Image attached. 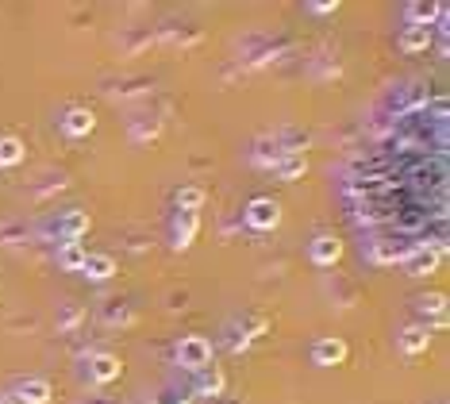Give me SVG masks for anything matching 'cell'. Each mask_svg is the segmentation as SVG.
Instances as JSON below:
<instances>
[{"label":"cell","instance_id":"1","mask_svg":"<svg viewBox=\"0 0 450 404\" xmlns=\"http://www.w3.org/2000/svg\"><path fill=\"white\" fill-rule=\"evenodd\" d=\"M177 362H181L185 370H204L212 366V343L204 339V335H185L181 343H177Z\"/></svg>","mask_w":450,"mask_h":404},{"label":"cell","instance_id":"2","mask_svg":"<svg viewBox=\"0 0 450 404\" xmlns=\"http://www.w3.org/2000/svg\"><path fill=\"white\" fill-rule=\"evenodd\" d=\"M416 246H420V239H381V243L370 246V258L378 262V266H397V262H404Z\"/></svg>","mask_w":450,"mask_h":404},{"label":"cell","instance_id":"3","mask_svg":"<svg viewBox=\"0 0 450 404\" xmlns=\"http://www.w3.org/2000/svg\"><path fill=\"white\" fill-rule=\"evenodd\" d=\"M247 224L255 231H274L281 224V204L269 201V196H258V201L247 204Z\"/></svg>","mask_w":450,"mask_h":404},{"label":"cell","instance_id":"4","mask_svg":"<svg viewBox=\"0 0 450 404\" xmlns=\"http://www.w3.org/2000/svg\"><path fill=\"white\" fill-rule=\"evenodd\" d=\"M439 258H443V251H435V246H428V243L420 239V246H416V251L404 258L408 277H428V274H435V270H439Z\"/></svg>","mask_w":450,"mask_h":404},{"label":"cell","instance_id":"5","mask_svg":"<svg viewBox=\"0 0 450 404\" xmlns=\"http://www.w3.org/2000/svg\"><path fill=\"white\" fill-rule=\"evenodd\" d=\"M312 362L316 366H339V362H347V343L339 335H327V339L312 346Z\"/></svg>","mask_w":450,"mask_h":404},{"label":"cell","instance_id":"6","mask_svg":"<svg viewBox=\"0 0 450 404\" xmlns=\"http://www.w3.org/2000/svg\"><path fill=\"white\" fill-rule=\"evenodd\" d=\"M89 374H93V381L108 385V381H116V377L124 374V366H120L116 354H93V358H89Z\"/></svg>","mask_w":450,"mask_h":404},{"label":"cell","instance_id":"7","mask_svg":"<svg viewBox=\"0 0 450 404\" xmlns=\"http://www.w3.org/2000/svg\"><path fill=\"white\" fill-rule=\"evenodd\" d=\"M308 254H312L316 266H335V262L342 258V239H335V235H320V239L312 243V251H308Z\"/></svg>","mask_w":450,"mask_h":404},{"label":"cell","instance_id":"8","mask_svg":"<svg viewBox=\"0 0 450 404\" xmlns=\"http://www.w3.org/2000/svg\"><path fill=\"white\" fill-rule=\"evenodd\" d=\"M428 346H431V327L428 324L404 327V335H400V351H404V354H423Z\"/></svg>","mask_w":450,"mask_h":404},{"label":"cell","instance_id":"9","mask_svg":"<svg viewBox=\"0 0 450 404\" xmlns=\"http://www.w3.org/2000/svg\"><path fill=\"white\" fill-rule=\"evenodd\" d=\"M15 397L23 404H46L51 400V381H43V377H27V381L15 385Z\"/></svg>","mask_w":450,"mask_h":404},{"label":"cell","instance_id":"10","mask_svg":"<svg viewBox=\"0 0 450 404\" xmlns=\"http://www.w3.org/2000/svg\"><path fill=\"white\" fill-rule=\"evenodd\" d=\"M62 127H65V135L81 139V135H89V131L96 127V115L89 108H70V112H65V120H62Z\"/></svg>","mask_w":450,"mask_h":404},{"label":"cell","instance_id":"11","mask_svg":"<svg viewBox=\"0 0 450 404\" xmlns=\"http://www.w3.org/2000/svg\"><path fill=\"white\" fill-rule=\"evenodd\" d=\"M408 15V27H431V23L439 20V4H431V0H412V4L404 8Z\"/></svg>","mask_w":450,"mask_h":404},{"label":"cell","instance_id":"12","mask_svg":"<svg viewBox=\"0 0 450 404\" xmlns=\"http://www.w3.org/2000/svg\"><path fill=\"white\" fill-rule=\"evenodd\" d=\"M89 231V212H65L62 224H58V235L62 243H81V235Z\"/></svg>","mask_w":450,"mask_h":404},{"label":"cell","instance_id":"13","mask_svg":"<svg viewBox=\"0 0 450 404\" xmlns=\"http://www.w3.org/2000/svg\"><path fill=\"white\" fill-rule=\"evenodd\" d=\"M81 274H89L93 282H108V277L116 274V258H112V254H85Z\"/></svg>","mask_w":450,"mask_h":404},{"label":"cell","instance_id":"14","mask_svg":"<svg viewBox=\"0 0 450 404\" xmlns=\"http://www.w3.org/2000/svg\"><path fill=\"white\" fill-rule=\"evenodd\" d=\"M304 170H308L304 151H285L281 158H277V173H281L285 181H297V177H304Z\"/></svg>","mask_w":450,"mask_h":404},{"label":"cell","instance_id":"15","mask_svg":"<svg viewBox=\"0 0 450 404\" xmlns=\"http://www.w3.org/2000/svg\"><path fill=\"white\" fill-rule=\"evenodd\" d=\"M431 27H404V35H400V51H408V54H420V51H428L431 46Z\"/></svg>","mask_w":450,"mask_h":404},{"label":"cell","instance_id":"16","mask_svg":"<svg viewBox=\"0 0 450 404\" xmlns=\"http://www.w3.org/2000/svg\"><path fill=\"white\" fill-rule=\"evenodd\" d=\"M196 393H204V397H219V393H224V374H219L216 366L196 370Z\"/></svg>","mask_w":450,"mask_h":404},{"label":"cell","instance_id":"17","mask_svg":"<svg viewBox=\"0 0 450 404\" xmlns=\"http://www.w3.org/2000/svg\"><path fill=\"white\" fill-rule=\"evenodd\" d=\"M85 243H62V251H58V266L62 270H81L85 266Z\"/></svg>","mask_w":450,"mask_h":404},{"label":"cell","instance_id":"18","mask_svg":"<svg viewBox=\"0 0 450 404\" xmlns=\"http://www.w3.org/2000/svg\"><path fill=\"white\" fill-rule=\"evenodd\" d=\"M389 189H397V181H392V177H385V173H381V177H370V181H354V185H350V193H362V196H378V193H389Z\"/></svg>","mask_w":450,"mask_h":404},{"label":"cell","instance_id":"19","mask_svg":"<svg viewBox=\"0 0 450 404\" xmlns=\"http://www.w3.org/2000/svg\"><path fill=\"white\" fill-rule=\"evenodd\" d=\"M420 308H423V316H431L428 327H443V324H446V301H443L439 293H435V296H423Z\"/></svg>","mask_w":450,"mask_h":404},{"label":"cell","instance_id":"20","mask_svg":"<svg viewBox=\"0 0 450 404\" xmlns=\"http://www.w3.org/2000/svg\"><path fill=\"white\" fill-rule=\"evenodd\" d=\"M23 162V143L15 135H4L0 139V166H20Z\"/></svg>","mask_w":450,"mask_h":404},{"label":"cell","instance_id":"21","mask_svg":"<svg viewBox=\"0 0 450 404\" xmlns=\"http://www.w3.org/2000/svg\"><path fill=\"white\" fill-rule=\"evenodd\" d=\"M204 204V189H196V185H185L181 193H177V208L181 212H196Z\"/></svg>","mask_w":450,"mask_h":404},{"label":"cell","instance_id":"22","mask_svg":"<svg viewBox=\"0 0 450 404\" xmlns=\"http://www.w3.org/2000/svg\"><path fill=\"white\" fill-rule=\"evenodd\" d=\"M196 212H185V224H177V246H189L193 243V235H196Z\"/></svg>","mask_w":450,"mask_h":404},{"label":"cell","instance_id":"23","mask_svg":"<svg viewBox=\"0 0 450 404\" xmlns=\"http://www.w3.org/2000/svg\"><path fill=\"white\" fill-rule=\"evenodd\" d=\"M312 12H339V0H323V4H312Z\"/></svg>","mask_w":450,"mask_h":404},{"label":"cell","instance_id":"24","mask_svg":"<svg viewBox=\"0 0 450 404\" xmlns=\"http://www.w3.org/2000/svg\"><path fill=\"white\" fill-rule=\"evenodd\" d=\"M0 404H15V400H8V397H0Z\"/></svg>","mask_w":450,"mask_h":404}]
</instances>
